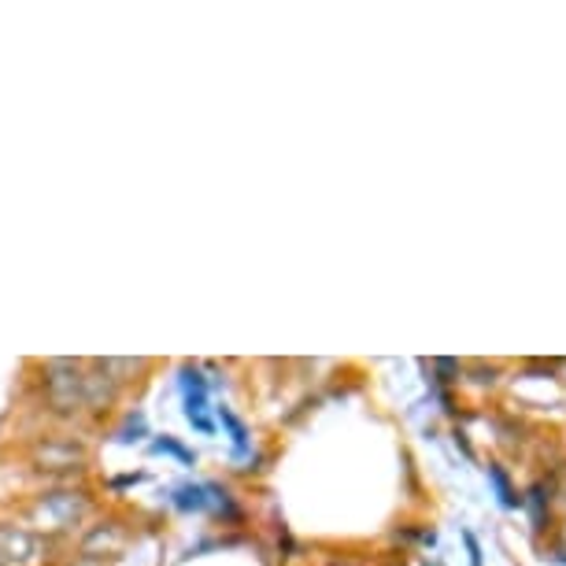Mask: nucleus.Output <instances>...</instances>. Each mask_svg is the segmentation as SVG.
Segmentation results:
<instances>
[{
  "instance_id": "nucleus-1",
  "label": "nucleus",
  "mask_w": 566,
  "mask_h": 566,
  "mask_svg": "<svg viewBox=\"0 0 566 566\" xmlns=\"http://www.w3.org/2000/svg\"><path fill=\"white\" fill-rule=\"evenodd\" d=\"M15 515L45 541L74 537V533H82L93 522V515H97V496L85 485L56 482V485H45V489H38V493H30L23 504H19Z\"/></svg>"
},
{
  "instance_id": "nucleus-2",
  "label": "nucleus",
  "mask_w": 566,
  "mask_h": 566,
  "mask_svg": "<svg viewBox=\"0 0 566 566\" xmlns=\"http://www.w3.org/2000/svg\"><path fill=\"white\" fill-rule=\"evenodd\" d=\"M90 463H93V448L85 444L82 437L41 433L27 448V467L38 470V474L56 478V482H63V478H71V474H82Z\"/></svg>"
},
{
  "instance_id": "nucleus-3",
  "label": "nucleus",
  "mask_w": 566,
  "mask_h": 566,
  "mask_svg": "<svg viewBox=\"0 0 566 566\" xmlns=\"http://www.w3.org/2000/svg\"><path fill=\"white\" fill-rule=\"evenodd\" d=\"M41 367V397L52 415L74 419L85 411V367L74 359H45Z\"/></svg>"
},
{
  "instance_id": "nucleus-4",
  "label": "nucleus",
  "mask_w": 566,
  "mask_h": 566,
  "mask_svg": "<svg viewBox=\"0 0 566 566\" xmlns=\"http://www.w3.org/2000/svg\"><path fill=\"white\" fill-rule=\"evenodd\" d=\"M130 541H134L130 522H123L115 515L93 518L90 526L78 533V555H82V559H93V563L108 566V559H119V555L130 548Z\"/></svg>"
},
{
  "instance_id": "nucleus-5",
  "label": "nucleus",
  "mask_w": 566,
  "mask_h": 566,
  "mask_svg": "<svg viewBox=\"0 0 566 566\" xmlns=\"http://www.w3.org/2000/svg\"><path fill=\"white\" fill-rule=\"evenodd\" d=\"M49 544L19 518H0V566H45Z\"/></svg>"
},
{
  "instance_id": "nucleus-6",
  "label": "nucleus",
  "mask_w": 566,
  "mask_h": 566,
  "mask_svg": "<svg viewBox=\"0 0 566 566\" xmlns=\"http://www.w3.org/2000/svg\"><path fill=\"white\" fill-rule=\"evenodd\" d=\"M119 397H123V389L115 386L97 363H90V367H85V411H112L115 403H119Z\"/></svg>"
},
{
  "instance_id": "nucleus-7",
  "label": "nucleus",
  "mask_w": 566,
  "mask_h": 566,
  "mask_svg": "<svg viewBox=\"0 0 566 566\" xmlns=\"http://www.w3.org/2000/svg\"><path fill=\"white\" fill-rule=\"evenodd\" d=\"M93 363H97V367L108 374L119 389H126L130 381H142V374L153 370V363L148 359H93Z\"/></svg>"
},
{
  "instance_id": "nucleus-8",
  "label": "nucleus",
  "mask_w": 566,
  "mask_h": 566,
  "mask_svg": "<svg viewBox=\"0 0 566 566\" xmlns=\"http://www.w3.org/2000/svg\"><path fill=\"white\" fill-rule=\"evenodd\" d=\"M208 489H200V485H186V489H178V504L181 507H193V511H205L208 507Z\"/></svg>"
},
{
  "instance_id": "nucleus-9",
  "label": "nucleus",
  "mask_w": 566,
  "mask_h": 566,
  "mask_svg": "<svg viewBox=\"0 0 566 566\" xmlns=\"http://www.w3.org/2000/svg\"><path fill=\"white\" fill-rule=\"evenodd\" d=\"M489 474H493V482L500 485V493H504V504H515V493L507 489V478L500 474V470H489Z\"/></svg>"
},
{
  "instance_id": "nucleus-10",
  "label": "nucleus",
  "mask_w": 566,
  "mask_h": 566,
  "mask_svg": "<svg viewBox=\"0 0 566 566\" xmlns=\"http://www.w3.org/2000/svg\"><path fill=\"white\" fill-rule=\"evenodd\" d=\"M67 566H104V563H93V559H82V555H74Z\"/></svg>"
},
{
  "instance_id": "nucleus-11",
  "label": "nucleus",
  "mask_w": 566,
  "mask_h": 566,
  "mask_svg": "<svg viewBox=\"0 0 566 566\" xmlns=\"http://www.w3.org/2000/svg\"><path fill=\"white\" fill-rule=\"evenodd\" d=\"M329 566H356V563H329Z\"/></svg>"
}]
</instances>
